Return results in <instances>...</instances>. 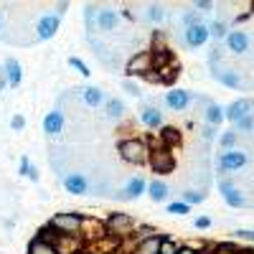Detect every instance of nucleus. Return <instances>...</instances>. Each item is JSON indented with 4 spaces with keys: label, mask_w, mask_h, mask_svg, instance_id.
I'll return each mask as SVG.
<instances>
[{
    "label": "nucleus",
    "mask_w": 254,
    "mask_h": 254,
    "mask_svg": "<svg viewBox=\"0 0 254 254\" xmlns=\"http://www.w3.org/2000/svg\"><path fill=\"white\" fill-rule=\"evenodd\" d=\"M117 153L127 165H142L150 160V145L140 137H125L117 145Z\"/></svg>",
    "instance_id": "1"
},
{
    "label": "nucleus",
    "mask_w": 254,
    "mask_h": 254,
    "mask_svg": "<svg viewBox=\"0 0 254 254\" xmlns=\"http://www.w3.org/2000/svg\"><path fill=\"white\" fill-rule=\"evenodd\" d=\"M81 224H84V216L76 214V211H66V214H54L51 221L46 224L49 229H54L56 234L61 237H81Z\"/></svg>",
    "instance_id": "2"
},
{
    "label": "nucleus",
    "mask_w": 254,
    "mask_h": 254,
    "mask_svg": "<svg viewBox=\"0 0 254 254\" xmlns=\"http://www.w3.org/2000/svg\"><path fill=\"white\" fill-rule=\"evenodd\" d=\"M104 229H107V234L115 237V239H122V237H130L132 229H135V221L130 214H122V211H115L104 219Z\"/></svg>",
    "instance_id": "3"
},
{
    "label": "nucleus",
    "mask_w": 254,
    "mask_h": 254,
    "mask_svg": "<svg viewBox=\"0 0 254 254\" xmlns=\"http://www.w3.org/2000/svg\"><path fill=\"white\" fill-rule=\"evenodd\" d=\"M153 71V51H137L132 54V59L125 64V74L127 76H145Z\"/></svg>",
    "instance_id": "4"
},
{
    "label": "nucleus",
    "mask_w": 254,
    "mask_h": 254,
    "mask_svg": "<svg viewBox=\"0 0 254 254\" xmlns=\"http://www.w3.org/2000/svg\"><path fill=\"white\" fill-rule=\"evenodd\" d=\"M59 26H61V18L54 15V13H46L36 20V41H51L56 33H59Z\"/></svg>",
    "instance_id": "5"
},
{
    "label": "nucleus",
    "mask_w": 254,
    "mask_h": 254,
    "mask_svg": "<svg viewBox=\"0 0 254 254\" xmlns=\"http://www.w3.org/2000/svg\"><path fill=\"white\" fill-rule=\"evenodd\" d=\"M247 163H249L247 153H242V150H226L219 158V173H234V171H239V168H244Z\"/></svg>",
    "instance_id": "6"
},
{
    "label": "nucleus",
    "mask_w": 254,
    "mask_h": 254,
    "mask_svg": "<svg viewBox=\"0 0 254 254\" xmlns=\"http://www.w3.org/2000/svg\"><path fill=\"white\" fill-rule=\"evenodd\" d=\"M219 190H221V196H224V201L231 206V208H244L249 201H247V196L242 193V190L231 183V181H226V178H221L219 181Z\"/></svg>",
    "instance_id": "7"
},
{
    "label": "nucleus",
    "mask_w": 254,
    "mask_h": 254,
    "mask_svg": "<svg viewBox=\"0 0 254 254\" xmlns=\"http://www.w3.org/2000/svg\"><path fill=\"white\" fill-rule=\"evenodd\" d=\"M81 231H84V234H81V239L87 242V247L107 237V229H104V221H99V219H92V216H84Z\"/></svg>",
    "instance_id": "8"
},
{
    "label": "nucleus",
    "mask_w": 254,
    "mask_h": 254,
    "mask_svg": "<svg viewBox=\"0 0 254 254\" xmlns=\"http://www.w3.org/2000/svg\"><path fill=\"white\" fill-rule=\"evenodd\" d=\"M150 168L155 173H171L173 171V165H176V160H173V155L168 153V147H158V150H150Z\"/></svg>",
    "instance_id": "9"
},
{
    "label": "nucleus",
    "mask_w": 254,
    "mask_h": 254,
    "mask_svg": "<svg viewBox=\"0 0 254 254\" xmlns=\"http://www.w3.org/2000/svg\"><path fill=\"white\" fill-rule=\"evenodd\" d=\"M211 74H214V79L216 81H221L224 87H229V89H242L244 87V81H242V76L237 74V71H231V69H226V66H219V64H211Z\"/></svg>",
    "instance_id": "10"
},
{
    "label": "nucleus",
    "mask_w": 254,
    "mask_h": 254,
    "mask_svg": "<svg viewBox=\"0 0 254 254\" xmlns=\"http://www.w3.org/2000/svg\"><path fill=\"white\" fill-rule=\"evenodd\" d=\"M117 26H120L117 10H112V8H99V10H97V20H94V28H97V31L112 33V31H117Z\"/></svg>",
    "instance_id": "11"
},
{
    "label": "nucleus",
    "mask_w": 254,
    "mask_h": 254,
    "mask_svg": "<svg viewBox=\"0 0 254 254\" xmlns=\"http://www.w3.org/2000/svg\"><path fill=\"white\" fill-rule=\"evenodd\" d=\"M252 107H254V102L247 99V97H242V99H237V102H231L229 107L224 110V117L237 125L239 120H244L247 115H252Z\"/></svg>",
    "instance_id": "12"
},
{
    "label": "nucleus",
    "mask_w": 254,
    "mask_h": 254,
    "mask_svg": "<svg viewBox=\"0 0 254 254\" xmlns=\"http://www.w3.org/2000/svg\"><path fill=\"white\" fill-rule=\"evenodd\" d=\"M64 188H66L71 196H87L89 193V181L84 173H66L64 176Z\"/></svg>",
    "instance_id": "13"
},
{
    "label": "nucleus",
    "mask_w": 254,
    "mask_h": 254,
    "mask_svg": "<svg viewBox=\"0 0 254 254\" xmlns=\"http://www.w3.org/2000/svg\"><path fill=\"white\" fill-rule=\"evenodd\" d=\"M186 46H190V49H201L206 41L211 38V33H208V26L206 23H198V26H190V28H186Z\"/></svg>",
    "instance_id": "14"
},
{
    "label": "nucleus",
    "mask_w": 254,
    "mask_h": 254,
    "mask_svg": "<svg viewBox=\"0 0 254 254\" xmlns=\"http://www.w3.org/2000/svg\"><path fill=\"white\" fill-rule=\"evenodd\" d=\"M64 127H66V117H64L61 110H51L46 117H44V132L49 137H56L64 132Z\"/></svg>",
    "instance_id": "15"
},
{
    "label": "nucleus",
    "mask_w": 254,
    "mask_h": 254,
    "mask_svg": "<svg viewBox=\"0 0 254 254\" xmlns=\"http://www.w3.org/2000/svg\"><path fill=\"white\" fill-rule=\"evenodd\" d=\"M3 71H5V81H8V87L10 89H18L20 87V81H23V66H20V61L18 59H5L3 64Z\"/></svg>",
    "instance_id": "16"
},
{
    "label": "nucleus",
    "mask_w": 254,
    "mask_h": 254,
    "mask_svg": "<svg viewBox=\"0 0 254 254\" xmlns=\"http://www.w3.org/2000/svg\"><path fill=\"white\" fill-rule=\"evenodd\" d=\"M188 104H190V92H186V89H171L165 94V107L173 112H183Z\"/></svg>",
    "instance_id": "17"
},
{
    "label": "nucleus",
    "mask_w": 254,
    "mask_h": 254,
    "mask_svg": "<svg viewBox=\"0 0 254 254\" xmlns=\"http://www.w3.org/2000/svg\"><path fill=\"white\" fill-rule=\"evenodd\" d=\"M147 190V183H145V178H140V176H135V178H130L125 183V188H122V193L117 196V198H125V201H135V198H140L142 193Z\"/></svg>",
    "instance_id": "18"
},
{
    "label": "nucleus",
    "mask_w": 254,
    "mask_h": 254,
    "mask_svg": "<svg viewBox=\"0 0 254 254\" xmlns=\"http://www.w3.org/2000/svg\"><path fill=\"white\" fill-rule=\"evenodd\" d=\"M140 122L145 127H150V130H158L163 125V112L158 107H153V104H142L140 107Z\"/></svg>",
    "instance_id": "19"
},
{
    "label": "nucleus",
    "mask_w": 254,
    "mask_h": 254,
    "mask_svg": "<svg viewBox=\"0 0 254 254\" xmlns=\"http://www.w3.org/2000/svg\"><path fill=\"white\" fill-rule=\"evenodd\" d=\"M249 36L244 33V31H231L229 36H226V46H229V51L231 54H247L249 51Z\"/></svg>",
    "instance_id": "20"
},
{
    "label": "nucleus",
    "mask_w": 254,
    "mask_h": 254,
    "mask_svg": "<svg viewBox=\"0 0 254 254\" xmlns=\"http://www.w3.org/2000/svg\"><path fill=\"white\" fill-rule=\"evenodd\" d=\"M79 94H81L84 104L92 107V110H97V107H102V104H104V92L99 87H81Z\"/></svg>",
    "instance_id": "21"
},
{
    "label": "nucleus",
    "mask_w": 254,
    "mask_h": 254,
    "mask_svg": "<svg viewBox=\"0 0 254 254\" xmlns=\"http://www.w3.org/2000/svg\"><path fill=\"white\" fill-rule=\"evenodd\" d=\"M163 237H165V234H153V237H147V239H140L137 247L132 249V254H158Z\"/></svg>",
    "instance_id": "22"
},
{
    "label": "nucleus",
    "mask_w": 254,
    "mask_h": 254,
    "mask_svg": "<svg viewBox=\"0 0 254 254\" xmlns=\"http://www.w3.org/2000/svg\"><path fill=\"white\" fill-rule=\"evenodd\" d=\"M168 190H171V188H168L165 181H150V183H147V196H150L155 203H163L168 198Z\"/></svg>",
    "instance_id": "23"
},
{
    "label": "nucleus",
    "mask_w": 254,
    "mask_h": 254,
    "mask_svg": "<svg viewBox=\"0 0 254 254\" xmlns=\"http://www.w3.org/2000/svg\"><path fill=\"white\" fill-rule=\"evenodd\" d=\"M203 117L208 122V127H219L221 120H224V110L219 107L216 102H206V110H203Z\"/></svg>",
    "instance_id": "24"
},
{
    "label": "nucleus",
    "mask_w": 254,
    "mask_h": 254,
    "mask_svg": "<svg viewBox=\"0 0 254 254\" xmlns=\"http://www.w3.org/2000/svg\"><path fill=\"white\" fill-rule=\"evenodd\" d=\"M125 112H127V110H125V102H122V99L112 97V99L104 102V115H107L110 120H122Z\"/></svg>",
    "instance_id": "25"
},
{
    "label": "nucleus",
    "mask_w": 254,
    "mask_h": 254,
    "mask_svg": "<svg viewBox=\"0 0 254 254\" xmlns=\"http://www.w3.org/2000/svg\"><path fill=\"white\" fill-rule=\"evenodd\" d=\"M28 254H56V249H54L49 242H44L41 237H36V239L28 244Z\"/></svg>",
    "instance_id": "26"
},
{
    "label": "nucleus",
    "mask_w": 254,
    "mask_h": 254,
    "mask_svg": "<svg viewBox=\"0 0 254 254\" xmlns=\"http://www.w3.org/2000/svg\"><path fill=\"white\" fill-rule=\"evenodd\" d=\"M147 18H150L153 23H163V20H165V8H163V5H158V3L147 5Z\"/></svg>",
    "instance_id": "27"
},
{
    "label": "nucleus",
    "mask_w": 254,
    "mask_h": 254,
    "mask_svg": "<svg viewBox=\"0 0 254 254\" xmlns=\"http://www.w3.org/2000/svg\"><path fill=\"white\" fill-rule=\"evenodd\" d=\"M168 214H173V216H186V214H190V206L188 203H183V201H173V203H168Z\"/></svg>",
    "instance_id": "28"
},
{
    "label": "nucleus",
    "mask_w": 254,
    "mask_h": 254,
    "mask_svg": "<svg viewBox=\"0 0 254 254\" xmlns=\"http://www.w3.org/2000/svg\"><path fill=\"white\" fill-rule=\"evenodd\" d=\"M97 10H99V5H84V23H87V28L89 31H94V20H97Z\"/></svg>",
    "instance_id": "29"
},
{
    "label": "nucleus",
    "mask_w": 254,
    "mask_h": 254,
    "mask_svg": "<svg viewBox=\"0 0 254 254\" xmlns=\"http://www.w3.org/2000/svg\"><path fill=\"white\" fill-rule=\"evenodd\" d=\"M69 66H71V69H74L76 74H81L84 79H87V76L92 74V71H89V66H87V64H84V61H81L79 56H71V59H69Z\"/></svg>",
    "instance_id": "30"
},
{
    "label": "nucleus",
    "mask_w": 254,
    "mask_h": 254,
    "mask_svg": "<svg viewBox=\"0 0 254 254\" xmlns=\"http://www.w3.org/2000/svg\"><path fill=\"white\" fill-rule=\"evenodd\" d=\"M206 198V193H201V190H183V203H188V206H196V203H201Z\"/></svg>",
    "instance_id": "31"
},
{
    "label": "nucleus",
    "mask_w": 254,
    "mask_h": 254,
    "mask_svg": "<svg viewBox=\"0 0 254 254\" xmlns=\"http://www.w3.org/2000/svg\"><path fill=\"white\" fill-rule=\"evenodd\" d=\"M219 142H221V147H224V153L226 150H234V145H237V132L231 130V132H224L221 137H219Z\"/></svg>",
    "instance_id": "32"
},
{
    "label": "nucleus",
    "mask_w": 254,
    "mask_h": 254,
    "mask_svg": "<svg viewBox=\"0 0 254 254\" xmlns=\"http://www.w3.org/2000/svg\"><path fill=\"white\" fill-rule=\"evenodd\" d=\"M158 254H178V244H176V242H173L171 237H163Z\"/></svg>",
    "instance_id": "33"
},
{
    "label": "nucleus",
    "mask_w": 254,
    "mask_h": 254,
    "mask_svg": "<svg viewBox=\"0 0 254 254\" xmlns=\"http://www.w3.org/2000/svg\"><path fill=\"white\" fill-rule=\"evenodd\" d=\"M160 137H163V145H165V147H168V142H178V140H181V135H178L176 127H165V130L160 132Z\"/></svg>",
    "instance_id": "34"
},
{
    "label": "nucleus",
    "mask_w": 254,
    "mask_h": 254,
    "mask_svg": "<svg viewBox=\"0 0 254 254\" xmlns=\"http://www.w3.org/2000/svg\"><path fill=\"white\" fill-rule=\"evenodd\" d=\"M211 254H247V252L237 249L234 244H219V247H214V249H211Z\"/></svg>",
    "instance_id": "35"
},
{
    "label": "nucleus",
    "mask_w": 254,
    "mask_h": 254,
    "mask_svg": "<svg viewBox=\"0 0 254 254\" xmlns=\"http://www.w3.org/2000/svg\"><path fill=\"white\" fill-rule=\"evenodd\" d=\"M208 33L214 38H224L226 36V23H224V20H216L214 26H208Z\"/></svg>",
    "instance_id": "36"
},
{
    "label": "nucleus",
    "mask_w": 254,
    "mask_h": 254,
    "mask_svg": "<svg viewBox=\"0 0 254 254\" xmlns=\"http://www.w3.org/2000/svg\"><path fill=\"white\" fill-rule=\"evenodd\" d=\"M237 130H239V132H252V130H254V117L247 115L244 120H239V122H237Z\"/></svg>",
    "instance_id": "37"
},
{
    "label": "nucleus",
    "mask_w": 254,
    "mask_h": 254,
    "mask_svg": "<svg viewBox=\"0 0 254 254\" xmlns=\"http://www.w3.org/2000/svg\"><path fill=\"white\" fill-rule=\"evenodd\" d=\"M31 168H33L31 158H28V155H23V158H20V163H18V173L28 178V173H31Z\"/></svg>",
    "instance_id": "38"
},
{
    "label": "nucleus",
    "mask_w": 254,
    "mask_h": 254,
    "mask_svg": "<svg viewBox=\"0 0 254 254\" xmlns=\"http://www.w3.org/2000/svg\"><path fill=\"white\" fill-rule=\"evenodd\" d=\"M23 127H26V117H23V115H13V117H10V130H13V132H20Z\"/></svg>",
    "instance_id": "39"
},
{
    "label": "nucleus",
    "mask_w": 254,
    "mask_h": 254,
    "mask_svg": "<svg viewBox=\"0 0 254 254\" xmlns=\"http://www.w3.org/2000/svg\"><path fill=\"white\" fill-rule=\"evenodd\" d=\"M234 237L237 239H244V242H254V229H237Z\"/></svg>",
    "instance_id": "40"
},
{
    "label": "nucleus",
    "mask_w": 254,
    "mask_h": 254,
    "mask_svg": "<svg viewBox=\"0 0 254 254\" xmlns=\"http://www.w3.org/2000/svg\"><path fill=\"white\" fill-rule=\"evenodd\" d=\"M193 224H196V229H208L211 226V216H198Z\"/></svg>",
    "instance_id": "41"
},
{
    "label": "nucleus",
    "mask_w": 254,
    "mask_h": 254,
    "mask_svg": "<svg viewBox=\"0 0 254 254\" xmlns=\"http://www.w3.org/2000/svg\"><path fill=\"white\" fill-rule=\"evenodd\" d=\"M214 135H216V127H208V125H206V127H203V140L211 142V140H214Z\"/></svg>",
    "instance_id": "42"
},
{
    "label": "nucleus",
    "mask_w": 254,
    "mask_h": 254,
    "mask_svg": "<svg viewBox=\"0 0 254 254\" xmlns=\"http://www.w3.org/2000/svg\"><path fill=\"white\" fill-rule=\"evenodd\" d=\"M125 89L130 92L132 97H140V89H137V84H132V81H125Z\"/></svg>",
    "instance_id": "43"
},
{
    "label": "nucleus",
    "mask_w": 254,
    "mask_h": 254,
    "mask_svg": "<svg viewBox=\"0 0 254 254\" xmlns=\"http://www.w3.org/2000/svg\"><path fill=\"white\" fill-rule=\"evenodd\" d=\"M28 181H33V183H38V181H41V171H38L36 165L31 168V173H28Z\"/></svg>",
    "instance_id": "44"
},
{
    "label": "nucleus",
    "mask_w": 254,
    "mask_h": 254,
    "mask_svg": "<svg viewBox=\"0 0 254 254\" xmlns=\"http://www.w3.org/2000/svg\"><path fill=\"white\" fill-rule=\"evenodd\" d=\"M196 8L198 10H211V8H214V3H208V0H196Z\"/></svg>",
    "instance_id": "45"
},
{
    "label": "nucleus",
    "mask_w": 254,
    "mask_h": 254,
    "mask_svg": "<svg viewBox=\"0 0 254 254\" xmlns=\"http://www.w3.org/2000/svg\"><path fill=\"white\" fill-rule=\"evenodd\" d=\"M66 10H69V3H56V13H54V15H59V18H61Z\"/></svg>",
    "instance_id": "46"
},
{
    "label": "nucleus",
    "mask_w": 254,
    "mask_h": 254,
    "mask_svg": "<svg viewBox=\"0 0 254 254\" xmlns=\"http://www.w3.org/2000/svg\"><path fill=\"white\" fill-rule=\"evenodd\" d=\"M8 87V81H5V71H3V64H0V92H3Z\"/></svg>",
    "instance_id": "47"
},
{
    "label": "nucleus",
    "mask_w": 254,
    "mask_h": 254,
    "mask_svg": "<svg viewBox=\"0 0 254 254\" xmlns=\"http://www.w3.org/2000/svg\"><path fill=\"white\" fill-rule=\"evenodd\" d=\"M178 254H196V249L186 244V247H178Z\"/></svg>",
    "instance_id": "48"
},
{
    "label": "nucleus",
    "mask_w": 254,
    "mask_h": 254,
    "mask_svg": "<svg viewBox=\"0 0 254 254\" xmlns=\"http://www.w3.org/2000/svg\"><path fill=\"white\" fill-rule=\"evenodd\" d=\"M196 254H211V247H203V249H198Z\"/></svg>",
    "instance_id": "49"
},
{
    "label": "nucleus",
    "mask_w": 254,
    "mask_h": 254,
    "mask_svg": "<svg viewBox=\"0 0 254 254\" xmlns=\"http://www.w3.org/2000/svg\"><path fill=\"white\" fill-rule=\"evenodd\" d=\"M0 31H3V15H0Z\"/></svg>",
    "instance_id": "50"
},
{
    "label": "nucleus",
    "mask_w": 254,
    "mask_h": 254,
    "mask_svg": "<svg viewBox=\"0 0 254 254\" xmlns=\"http://www.w3.org/2000/svg\"><path fill=\"white\" fill-rule=\"evenodd\" d=\"M249 8H252V13H254V0H252V5H249Z\"/></svg>",
    "instance_id": "51"
},
{
    "label": "nucleus",
    "mask_w": 254,
    "mask_h": 254,
    "mask_svg": "<svg viewBox=\"0 0 254 254\" xmlns=\"http://www.w3.org/2000/svg\"><path fill=\"white\" fill-rule=\"evenodd\" d=\"M247 254H252V252H247Z\"/></svg>",
    "instance_id": "52"
}]
</instances>
